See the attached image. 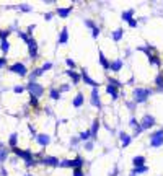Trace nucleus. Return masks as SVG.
<instances>
[{
  "label": "nucleus",
  "mask_w": 163,
  "mask_h": 176,
  "mask_svg": "<svg viewBox=\"0 0 163 176\" xmlns=\"http://www.w3.org/2000/svg\"><path fill=\"white\" fill-rule=\"evenodd\" d=\"M13 153L18 155L20 158L25 160V163L26 166H33V165H36V161H34V156H33L31 152H28V150H21V149H18V147H15L13 149Z\"/></svg>",
  "instance_id": "f257e3e1"
},
{
  "label": "nucleus",
  "mask_w": 163,
  "mask_h": 176,
  "mask_svg": "<svg viewBox=\"0 0 163 176\" xmlns=\"http://www.w3.org/2000/svg\"><path fill=\"white\" fill-rule=\"evenodd\" d=\"M148 96H150V90H145V88L134 90V99H136V103H145Z\"/></svg>",
  "instance_id": "f03ea898"
},
{
  "label": "nucleus",
  "mask_w": 163,
  "mask_h": 176,
  "mask_svg": "<svg viewBox=\"0 0 163 176\" xmlns=\"http://www.w3.org/2000/svg\"><path fill=\"white\" fill-rule=\"evenodd\" d=\"M28 90H30V93H31V96H34V98H39L42 96V92H44V88L41 87L39 83H36V82H30L28 83Z\"/></svg>",
  "instance_id": "7ed1b4c3"
},
{
  "label": "nucleus",
  "mask_w": 163,
  "mask_h": 176,
  "mask_svg": "<svg viewBox=\"0 0 163 176\" xmlns=\"http://www.w3.org/2000/svg\"><path fill=\"white\" fill-rule=\"evenodd\" d=\"M150 145H152V147H160V145H163V129L153 132V134L150 135Z\"/></svg>",
  "instance_id": "20e7f679"
},
{
  "label": "nucleus",
  "mask_w": 163,
  "mask_h": 176,
  "mask_svg": "<svg viewBox=\"0 0 163 176\" xmlns=\"http://www.w3.org/2000/svg\"><path fill=\"white\" fill-rule=\"evenodd\" d=\"M10 72H13V74H18L20 77H25V75L28 74V69H26V65H25V64L16 62V64L10 65Z\"/></svg>",
  "instance_id": "39448f33"
},
{
  "label": "nucleus",
  "mask_w": 163,
  "mask_h": 176,
  "mask_svg": "<svg viewBox=\"0 0 163 176\" xmlns=\"http://www.w3.org/2000/svg\"><path fill=\"white\" fill-rule=\"evenodd\" d=\"M26 44H28V49H30V57H31V59H36V57H38V42L30 36V38H28V41H26Z\"/></svg>",
  "instance_id": "423d86ee"
},
{
  "label": "nucleus",
  "mask_w": 163,
  "mask_h": 176,
  "mask_svg": "<svg viewBox=\"0 0 163 176\" xmlns=\"http://www.w3.org/2000/svg\"><path fill=\"white\" fill-rule=\"evenodd\" d=\"M155 126V119H153L152 116H143V119H142V124H140V127H142V131H145V129H150V127H153Z\"/></svg>",
  "instance_id": "0eeeda50"
},
{
  "label": "nucleus",
  "mask_w": 163,
  "mask_h": 176,
  "mask_svg": "<svg viewBox=\"0 0 163 176\" xmlns=\"http://www.w3.org/2000/svg\"><path fill=\"white\" fill-rule=\"evenodd\" d=\"M92 104L95 108H101V99H100V95H98V88L92 90Z\"/></svg>",
  "instance_id": "6e6552de"
},
{
  "label": "nucleus",
  "mask_w": 163,
  "mask_h": 176,
  "mask_svg": "<svg viewBox=\"0 0 163 176\" xmlns=\"http://www.w3.org/2000/svg\"><path fill=\"white\" fill-rule=\"evenodd\" d=\"M36 142H38L41 147H46V145L51 142V137L47 135V134H39V135H36Z\"/></svg>",
  "instance_id": "1a4fd4ad"
},
{
  "label": "nucleus",
  "mask_w": 163,
  "mask_h": 176,
  "mask_svg": "<svg viewBox=\"0 0 163 176\" xmlns=\"http://www.w3.org/2000/svg\"><path fill=\"white\" fill-rule=\"evenodd\" d=\"M41 163H44V165H47V166H59L60 161L57 160L56 156H46V158L41 160Z\"/></svg>",
  "instance_id": "9d476101"
},
{
  "label": "nucleus",
  "mask_w": 163,
  "mask_h": 176,
  "mask_svg": "<svg viewBox=\"0 0 163 176\" xmlns=\"http://www.w3.org/2000/svg\"><path fill=\"white\" fill-rule=\"evenodd\" d=\"M82 78H83V82H85V83L92 85L93 88H98V82H95V80H92V78H90V77H88V74L85 72V70H83V74H82Z\"/></svg>",
  "instance_id": "9b49d317"
},
{
  "label": "nucleus",
  "mask_w": 163,
  "mask_h": 176,
  "mask_svg": "<svg viewBox=\"0 0 163 176\" xmlns=\"http://www.w3.org/2000/svg\"><path fill=\"white\" fill-rule=\"evenodd\" d=\"M7 156H8V149L3 144H0V163H3L7 160Z\"/></svg>",
  "instance_id": "f8f14e48"
},
{
  "label": "nucleus",
  "mask_w": 163,
  "mask_h": 176,
  "mask_svg": "<svg viewBox=\"0 0 163 176\" xmlns=\"http://www.w3.org/2000/svg\"><path fill=\"white\" fill-rule=\"evenodd\" d=\"M0 51H2L3 54H7V52L10 51V42H8V39H0Z\"/></svg>",
  "instance_id": "ddd939ff"
},
{
  "label": "nucleus",
  "mask_w": 163,
  "mask_h": 176,
  "mask_svg": "<svg viewBox=\"0 0 163 176\" xmlns=\"http://www.w3.org/2000/svg\"><path fill=\"white\" fill-rule=\"evenodd\" d=\"M121 67H122V60H113V62H109V69L111 70H114V72H118V70H121Z\"/></svg>",
  "instance_id": "4468645a"
},
{
  "label": "nucleus",
  "mask_w": 163,
  "mask_h": 176,
  "mask_svg": "<svg viewBox=\"0 0 163 176\" xmlns=\"http://www.w3.org/2000/svg\"><path fill=\"white\" fill-rule=\"evenodd\" d=\"M67 41H69V31H67V28H64L59 36V44H65Z\"/></svg>",
  "instance_id": "2eb2a0df"
},
{
  "label": "nucleus",
  "mask_w": 163,
  "mask_h": 176,
  "mask_svg": "<svg viewBox=\"0 0 163 176\" xmlns=\"http://www.w3.org/2000/svg\"><path fill=\"white\" fill-rule=\"evenodd\" d=\"M67 75L72 78V83H78L80 78H82V75H78L77 72H72V70H67Z\"/></svg>",
  "instance_id": "dca6fc26"
},
{
  "label": "nucleus",
  "mask_w": 163,
  "mask_h": 176,
  "mask_svg": "<svg viewBox=\"0 0 163 176\" xmlns=\"http://www.w3.org/2000/svg\"><path fill=\"white\" fill-rule=\"evenodd\" d=\"M72 12V7H67V8H59L57 10V15H59L60 18H67L69 16V13Z\"/></svg>",
  "instance_id": "f3484780"
},
{
  "label": "nucleus",
  "mask_w": 163,
  "mask_h": 176,
  "mask_svg": "<svg viewBox=\"0 0 163 176\" xmlns=\"http://www.w3.org/2000/svg\"><path fill=\"white\" fill-rule=\"evenodd\" d=\"M72 104H74L75 108H80L82 104H83V95H82V93L77 95V96L74 98V103H72Z\"/></svg>",
  "instance_id": "a211bd4d"
},
{
  "label": "nucleus",
  "mask_w": 163,
  "mask_h": 176,
  "mask_svg": "<svg viewBox=\"0 0 163 176\" xmlns=\"http://www.w3.org/2000/svg\"><path fill=\"white\" fill-rule=\"evenodd\" d=\"M119 137H121V142H122L124 147H127L129 144H131V135L126 134V132H121V135H119Z\"/></svg>",
  "instance_id": "6ab92c4d"
},
{
  "label": "nucleus",
  "mask_w": 163,
  "mask_h": 176,
  "mask_svg": "<svg viewBox=\"0 0 163 176\" xmlns=\"http://www.w3.org/2000/svg\"><path fill=\"white\" fill-rule=\"evenodd\" d=\"M106 92L113 96V99H116V98H118V88L114 87V85H108V87H106Z\"/></svg>",
  "instance_id": "aec40b11"
},
{
  "label": "nucleus",
  "mask_w": 163,
  "mask_h": 176,
  "mask_svg": "<svg viewBox=\"0 0 163 176\" xmlns=\"http://www.w3.org/2000/svg\"><path fill=\"white\" fill-rule=\"evenodd\" d=\"M16 144H18V134H16V132H13V134L10 135V139H8V145L15 149Z\"/></svg>",
  "instance_id": "412c9836"
},
{
  "label": "nucleus",
  "mask_w": 163,
  "mask_h": 176,
  "mask_svg": "<svg viewBox=\"0 0 163 176\" xmlns=\"http://www.w3.org/2000/svg\"><path fill=\"white\" fill-rule=\"evenodd\" d=\"M122 34H124V30H122V28H119V30H116V31L113 33V39L114 41H121Z\"/></svg>",
  "instance_id": "4be33fe9"
},
{
  "label": "nucleus",
  "mask_w": 163,
  "mask_h": 176,
  "mask_svg": "<svg viewBox=\"0 0 163 176\" xmlns=\"http://www.w3.org/2000/svg\"><path fill=\"white\" fill-rule=\"evenodd\" d=\"M155 85H157V88H158V90H161V92H163V74L157 75V78H155Z\"/></svg>",
  "instance_id": "5701e85b"
},
{
  "label": "nucleus",
  "mask_w": 163,
  "mask_h": 176,
  "mask_svg": "<svg viewBox=\"0 0 163 176\" xmlns=\"http://www.w3.org/2000/svg\"><path fill=\"white\" fill-rule=\"evenodd\" d=\"M98 129H100V121L95 119V121H93V126H92V131H90V134H92V135H96V134H98Z\"/></svg>",
  "instance_id": "b1692460"
},
{
  "label": "nucleus",
  "mask_w": 163,
  "mask_h": 176,
  "mask_svg": "<svg viewBox=\"0 0 163 176\" xmlns=\"http://www.w3.org/2000/svg\"><path fill=\"white\" fill-rule=\"evenodd\" d=\"M148 168L145 165H142V166H136V168H134V171H132V174H142V173H145Z\"/></svg>",
  "instance_id": "393cba45"
},
{
  "label": "nucleus",
  "mask_w": 163,
  "mask_h": 176,
  "mask_svg": "<svg viewBox=\"0 0 163 176\" xmlns=\"http://www.w3.org/2000/svg\"><path fill=\"white\" fill-rule=\"evenodd\" d=\"M100 62H101V65H103V69H109V62H108V59L103 56V52H100Z\"/></svg>",
  "instance_id": "a878e982"
},
{
  "label": "nucleus",
  "mask_w": 163,
  "mask_h": 176,
  "mask_svg": "<svg viewBox=\"0 0 163 176\" xmlns=\"http://www.w3.org/2000/svg\"><path fill=\"white\" fill-rule=\"evenodd\" d=\"M132 15H134V10H127L122 13V20L124 21H131L132 20Z\"/></svg>",
  "instance_id": "bb28decb"
},
{
  "label": "nucleus",
  "mask_w": 163,
  "mask_h": 176,
  "mask_svg": "<svg viewBox=\"0 0 163 176\" xmlns=\"http://www.w3.org/2000/svg\"><path fill=\"white\" fill-rule=\"evenodd\" d=\"M49 95H51V98H52V99H56V101L60 98V92H59V90H56V88H52Z\"/></svg>",
  "instance_id": "cd10ccee"
},
{
  "label": "nucleus",
  "mask_w": 163,
  "mask_h": 176,
  "mask_svg": "<svg viewBox=\"0 0 163 176\" xmlns=\"http://www.w3.org/2000/svg\"><path fill=\"white\" fill-rule=\"evenodd\" d=\"M143 163H145L143 156H136V158H134V166H142Z\"/></svg>",
  "instance_id": "c85d7f7f"
},
{
  "label": "nucleus",
  "mask_w": 163,
  "mask_h": 176,
  "mask_svg": "<svg viewBox=\"0 0 163 176\" xmlns=\"http://www.w3.org/2000/svg\"><path fill=\"white\" fill-rule=\"evenodd\" d=\"M148 59H150V64H152V65H160V59H158V57H155L153 54L148 57Z\"/></svg>",
  "instance_id": "c756f323"
},
{
  "label": "nucleus",
  "mask_w": 163,
  "mask_h": 176,
  "mask_svg": "<svg viewBox=\"0 0 163 176\" xmlns=\"http://www.w3.org/2000/svg\"><path fill=\"white\" fill-rule=\"evenodd\" d=\"M25 92V87H21V85H16V87H13V93H16V95H20Z\"/></svg>",
  "instance_id": "7c9ffc66"
},
{
  "label": "nucleus",
  "mask_w": 163,
  "mask_h": 176,
  "mask_svg": "<svg viewBox=\"0 0 163 176\" xmlns=\"http://www.w3.org/2000/svg\"><path fill=\"white\" fill-rule=\"evenodd\" d=\"M74 176H85V173L82 168H74Z\"/></svg>",
  "instance_id": "2f4dec72"
},
{
  "label": "nucleus",
  "mask_w": 163,
  "mask_h": 176,
  "mask_svg": "<svg viewBox=\"0 0 163 176\" xmlns=\"http://www.w3.org/2000/svg\"><path fill=\"white\" fill-rule=\"evenodd\" d=\"M90 135H92V134H90V131H85V132H82V134H80V139L87 140V139H90Z\"/></svg>",
  "instance_id": "473e14b6"
},
{
  "label": "nucleus",
  "mask_w": 163,
  "mask_h": 176,
  "mask_svg": "<svg viewBox=\"0 0 163 176\" xmlns=\"http://www.w3.org/2000/svg\"><path fill=\"white\" fill-rule=\"evenodd\" d=\"M109 85H114V87H116V88H118V87H121V85H122V83H121V82H118V80H116V78H109Z\"/></svg>",
  "instance_id": "72a5a7b5"
},
{
  "label": "nucleus",
  "mask_w": 163,
  "mask_h": 176,
  "mask_svg": "<svg viewBox=\"0 0 163 176\" xmlns=\"http://www.w3.org/2000/svg\"><path fill=\"white\" fill-rule=\"evenodd\" d=\"M49 69H52V64H51V62H46V64L41 67V70H42V72H46V70H49Z\"/></svg>",
  "instance_id": "f704fd0d"
},
{
  "label": "nucleus",
  "mask_w": 163,
  "mask_h": 176,
  "mask_svg": "<svg viewBox=\"0 0 163 176\" xmlns=\"http://www.w3.org/2000/svg\"><path fill=\"white\" fill-rule=\"evenodd\" d=\"M30 104L33 108H38V98H34V96H31V99H30Z\"/></svg>",
  "instance_id": "c9c22d12"
},
{
  "label": "nucleus",
  "mask_w": 163,
  "mask_h": 176,
  "mask_svg": "<svg viewBox=\"0 0 163 176\" xmlns=\"http://www.w3.org/2000/svg\"><path fill=\"white\" fill-rule=\"evenodd\" d=\"M18 36H20V38H21V39H23V41H25V42L28 41V38H30V36H28V34H26V33H23V31H20V33H18Z\"/></svg>",
  "instance_id": "e433bc0d"
},
{
  "label": "nucleus",
  "mask_w": 163,
  "mask_h": 176,
  "mask_svg": "<svg viewBox=\"0 0 163 176\" xmlns=\"http://www.w3.org/2000/svg\"><path fill=\"white\" fill-rule=\"evenodd\" d=\"M92 34H93V38H98V34H100V28L98 26H95L92 30Z\"/></svg>",
  "instance_id": "4c0bfd02"
},
{
  "label": "nucleus",
  "mask_w": 163,
  "mask_h": 176,
  "mask_svg": "<svg viewBox=\"0 0 163 176\" xmlns=\"http://www.w3.org/2000/svg\"><path fill=\"white\" fill-rule=\"evenodd\" d=\"M7 65V57H0V69H3Z\"/></svg>",
  "instance_id": "58836bf2"
},
{
  "label": "nucleus",
  "mask_w": 163,
  "mask_h": 176,
  "mask_svg": "<svg viewBox=\"0 0 163 176\" xmlns=\"http://www.w3.org/2000/svg\"><path fill=\"white\" fill-rule=\"evenodd\" d=\"M20 10H23V12H30V10H31V7H30V5H26V3H23V5H20Z\"/></svg>",
  "instance_id": "ea45409f"
},
{
  "label": "nucleus",
  "mask_w": 163,
  "mask_h": 176,
  "mask_svg": "<svg viewBox=\"0 0 163 176\" xmlns=\"http://www.w3.org/2000/svg\"><path fill=\"white\" fill-rule=\"evenodd\" d=\"M85 25H87L88 28H92V30H93V28H95V23H93L92 20H85Z\"/></svg>",
  "instance_id": "a19ab883"
},
{
  "label": "nucleus",
  "mask_w": 163,
  "mask_h": 176,
  "mask_svg": "<svg viewBox=\"0 0 163 176\" xmlns=\"http://www.w3.org/2000/svg\"><path fill=\"white\" fill-rule=\"evenodd\" d=\"M67 65H69L70 69H74V67H75V62H74L72 59H67Z\"/></svg>",
  "instance_id": "79ce46f5"
},
{
  "label": "nucleus",
  "mask_w": 163,
  "mask_h": 176,
  "mask_svg": "<svg viewBox=\"0 0 163 176\" xmlns=\"http://www.w3.org/2000/svg\"><path fill=\"white\" fill-rule=\"evenodd\" d=\"M33 31H34V25H31L30 28H28V33H26V34H28V36H30V34H31V33H33Z\"/></svg>",
  "instance_id": "37998d69"
},
{
  "label": "nucleus",
  "mask_w": 163,
  "mask_h": 176,
  "mask_svg": "<svg viewBox=\"0 0 163 176\" xmlns=\"http://www.w3.org/2000/svg\"><path fill=\"white\" fill-rule=\"evenodd\" d=\"M85 149H87V150H92V149H93V144H92V142H87V145H85Z\"/></svg>",
  "instance_id": "c03bdc74"
},
{
  "label": "nucleus",
  "mask_w": 163,
  "mask_h": 176,
  "mask_svg": "<svg viewBox=\"0 0 163 176\" xmlns=\"http://www.w3.org/2000/svg\"><path fill=\"white\" fill-rule=\"evenodd\" d=\"M129 26L136 28V26H137V21H136V20H131V21H129Z\"/></svg>",
  "instance_id": "a18cd8bd"
},
{
  "label": "nucleus",
  "mask_w": 163,
  "mask_h": 176,
  "mask_svg": "<svg viewBox=\"0 0 163 176\" xmlns=\"http://www.w3.org/2000/svg\"><path fill=\"white\" fill-rule=\"evenodd\" d=\"M0 174H2V176H7V170L3 168V166H2V168H0Z\"/></svg>",
  "instance_id": "49530a36"
},
{
  "label": "nucleus",
  "mask_w": 163,
  "mask_h": 176,
  "mask_svg": "<svg viewBox=\"0 0 163 176\" xmlns=\"http://www.w3.org/2000/svg\"><path fill=\"white\" fill-rule=\"evenodd\" d=\"M51 18H52V15H51V13H47V15H44V20H47V21H49Z\"/></svg>",
  "instance_id": "de8ad7c7"
},
{
  "label": "nucleus",
  "mask_w": 163,
  "mask_h": 176,
  "mask_svg": "<svg viewBox=\"0 0 163 176\" xmlns=\"http://www.w3.org/2000/svg\"><path fill=\"white\" fill-rule=\"evenodd\" d=\"M60 90H62V92H67V90H69V85H62Z\"/></svg>",
  "instance_id": "09e8293b"
},
{
  "label": "nucleus",
  "mask_w": 163,
  "mask_h": 176,
  "mask_svg": "<svg viewBox=\"0 0 163 176\" xmlns=\"http://www.w3.org/2000/svg\"><path fill=\"white\" fill-rule=\"evenodd\" d=\"M111 176H118V170H114V171H113V174H111Z\"/></svg>",
  "instance_id": "8fccbe9b"
},
{
  "label": "nucleus",
  "mask_w": 163,
  "mask_h": 176,
  "mask_svg": "<svg viewBox=\"0 0 163 176\" xmlns=\"http://www.w3.org/2000/svg\"><path fill=\"white\" fill-rule=\"evenodd\" d=\"M25 176H33V174H25Z\"/></svg>",
  "instance_id": "3c124183"
}]
</instances>
